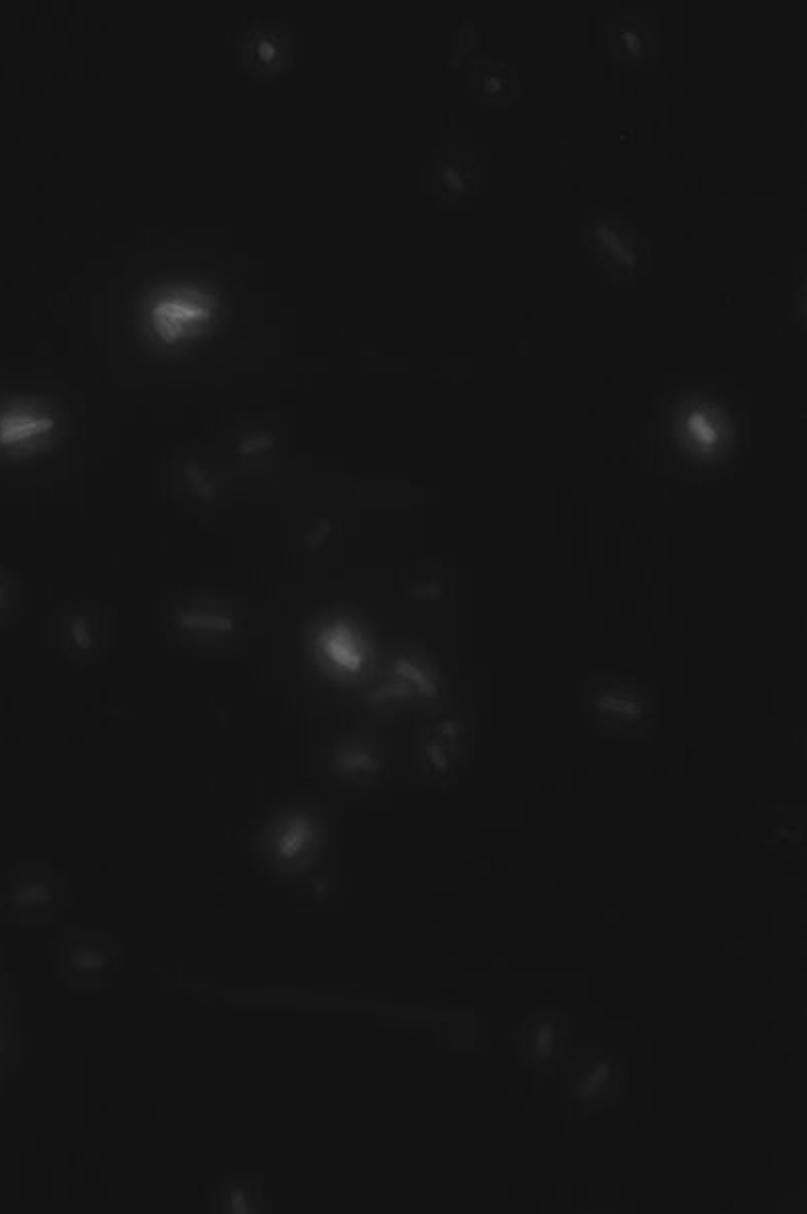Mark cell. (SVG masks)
Listing matches in <instances>:
<instances>
[{
  "mask_svg": "<svg viewBox=\"0 0 807 1214\" xmlns=\"http://www.w3.org/2000/svg\"><path fill=\"white\" fill-rule=\"evenodd\" d=\"M55 420L31 408H11L0 412V446L21 448L35 444L39 438L49 434Z\"/></svg>",
  "mask_w": 807,
  "mask_h": 1214,
  "instance_id": "obj_2",
  "label": "cell"
},
{
  "mask_svg": "<svg viewBox=\"0 0 807 1214\" xmlns=\"http://www.w3.org/2000/svg\"><path fill=\"white\" fill-rule=\"evenodd\" d=\"M219 313L217 296L201 284H169L144 305V325L161 345L177 347L201 337Z\"/></svg>",
  "mask_w": 807,
  "mask_h": 1214,
  "instance_id": "obj_1",
  "label": "cell"
},
{
  "mask_svg": "<svg viewBox=\"0 0 807 1214\" xmlns=\"http://www.w3.org/2000/svg\"><path fill=\"white\" fill-rule=\"evenodd\" d=\"M532 1054L538 1060H548L550 1056H554L556 1046H558V1030L552 1022H542L540 1026H536L532 1040Z\"/></svg>",
  "mask_w": 807,
  "mask_h": 1214,
  "instance_id": "obj_4",
  "label": "cell"
},
{
  "mask_svg": "<svg viewBox=\"0 0 807 1214\" xmlns=\"http://www.w3.org/2000/svg\"><path fill=\"white\" fill-rule=\"evenodd\" d=\"M611 1081H613V1065L609 1060H597L580 1077L576 1093L584 1101H593L609 1089Z\"/></svg>",
  "mask_w": 807,
  "mask_h": 1214,
  "instance_id": "obj_3",
  "label": "cell"
}]
</instances>
